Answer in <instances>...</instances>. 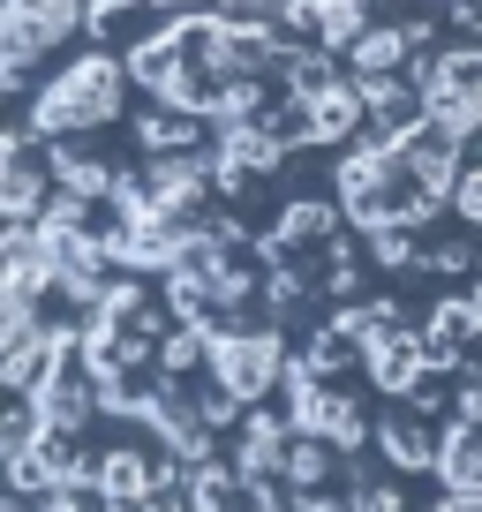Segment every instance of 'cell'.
<instances>
[{"label": "cell", "instance_id": "1", "mask_svg": "<svg viewBox=\"0 0 482 512\" xmlns=\"http://www.w3.org/2000/svg\"><path fill=\"white\" fill-rule=\"evenodd\" d=\"M121 106H129V68H121V53L91 46L83 61H68L61 76H46L31 91V136H46V144L91 136V128L121 121Z\"/></svg>", "mask_w": 482, "mask_h": 512}, {"label": "cell", "instance_id": "2", "mask_svg": "<svg viewBox=\"0 0 482 512\" xmlns=\"http://www.w3.org/2000/svg\"><path fill=\"white\" fill-rule=\"evenodd\" d=\"M279 362H287V339L272 324H211L204 332V377L219 384L234 407H257L279 392Z\"/></svg>", "mask_w": 482, "mask_h": 512}, {"label": "cell", "instance_id": "3", "mask_svg": "<svg viewBox=\"0 0 482 512\" xmlns=\"http://www.w3.org/2000/svg\"><path fill=\"white\" fill-rule=\"evenodd\" d=\"M415 98L437 128H452L467 144L482 128V46H452L437 61H415Z\"/></svg>", "mask_w": 482, "mask_h": 512}, {"label": "cell", "instance_id": "4", "mask_svg": "<svg viewBox=\"0 0 482 512\" xmlns=\"http://www.w3.org/2000/svg\"><path fill=\"white\" fill-rule=\"evenodd\" d=\"M83 31V0H0V61L38 68Z\"/></svg>", "mask_w": 482, "mask_h": 512}, {"label": "cell", "instance_id": "5", "mask_svg": "<svg viewBox=\"0 0 482 512\" xmlns=\"http://www.w3.org/2000/svg\"><path fill=\"white\" fill-rule=\"evenodd\" d=\"M362 369H370V384L385 392V400H407V392L430 377L422 332H407V324H385V332H370V339H362Z\"/></svg>", "mask_w": 482, "mask_h": 512}, {"label": "cell", "instance_id": "6", "mask_svg": "<svg viewBox=\"0 0 482 512\" xmlns=\"http://www.w3.org/2000/svg\"><path fill=\"white\" fill-rule=\"evenodd\" d=\"M23 400H31V415H38V430H53V437H76L83 422L98 415L91 407V377H83L76 362H53L46 377L31 384V392H23Z\"/></svg>", "mask_w": 482, "mask_h": 512}, {"label": "cell", "instance_id": "7", "mask_svg": "<svg viewBox=\"0 0 482 512\" xmlns=\"http://www.w3.org/2000/svg\"><path fill=\"white\" fill-rule=\"evenodd\" d=\"M354 128H362V106H354L347 76H324L317 91L294 98V136H302V144H347Z\"/></svg>", "mask_w": 482, "mask_h": 512}, {"label": "cell", "instance_id": "8", "mask_svg": "<svg viewBox=\"0 0 482 512\" xmlns=\"http://www.w3.org/2000/svg\"><path fill=\"white\" fill-rule=\"evenodd\" d=\"M339 241V204H317V196H302V204L279 211L272 241H264V256L272 264H302V256H324Z\"/></svg>", "mask_w": 482, "mask_h": 512}, {"label": "cell", "instance_id": "9", "mask_svg": "<svg viewBox=\"0 0 482 512\" xmlns=\"http://www.w3.org/2000/svg\"><path fill=\"white\" fill-rule=\"evenodd\" d=\"M422 38H430V23H362L339 53H347L354 76H400V68L422 53Z\"/></svg>", "mask_w": 482, "mask_h": 512}, {"label": "cell", "instance_id": "10", "mask_svg": "<svg viewBox=\"0 0 482 512\" xmlns=\"http://www.w3.org/2000/svg\"><path fill=\"white\" fill-rule=\"evenodd\" d=\"M430 467H437V482H445V490L460 497L467 512L482 505V430H475V422L452 415L445 437H437V452H430Z\"/></svg>", "mask_w": 482, "mask_h": 512}, {"label": "cell", "instance_id": "11", "mask_svg": "<svg viewBox=\"0 0 482 512\" xmlns=\"http://www.w3.org/2000/svg\"><path fill=\"white\" fill-rule=\"evenodd\" d=\"M287 415H272V407H249V415L234 422V475L249 482V475H279V452H287Z\"/></svg>", "mask_w": 482, "mask_h": 512}, {"label": "cell", "instance_id": "12", "mask_svg": "<svg viewBox=\"0 0 482 512\" xmlns=\"http://www.w3.org/2000/svg\"><path fill=\"white\" fill-rule=\"evenodd\" d=\"M347 83H354V106H362V121H377V136L422 113L415 76H347Z\"/></svg>", "mask_w": 482, "mask_h": 512}, {"label": "cell", "instance_id": "13", "mask_svg": "<svg viewBox=\"0 0 482 512\" xmlns=\"http://www.w3.org/2000/svg\"><path fill=\"white\" fill-rule=\"evenodd\" d=\"M362 23H370V0H302L294 31H302L317 53H339L354 31H362Z\"/></svg>", "mask_w": 482, "mask_h": 512}, {"label": "cell", "instance_id": "14", "mask_svg": "<svg viewBox=\"0 0 482 512\" xmlns=\"http://www.w3.org/2000/svg\"><path fill=\"white\" fill-rule=\"evenodd\" d=\"M339 467H347V452H332L324 437H302V430H294L287 452H279V482H287V490H332Z\"/></svg>", "mask_w": 482, "mask_h": 512}, {"label": "cell", "instance_id": "15", "mask_svg": "<svg viewBox=\"0 0 482 512\" xmlns=\"http://www.w3.org/2000/svg\"><path fill=\"white\" fill-rule=\"evenodd\" d=\"M151 482V460L136 445H106V452H91V490L106 497V505H121V497H136Z\"/></svg>", "mask_w": 482, "mask_h": 512}, {"label": "cell", "instance_id": "16", "mask_svg": "<svg viewBox=\"0 0 482 512\" xmlns=\"http://www.w3.org/2000/svg\"><path fill=\"white\" fill-rule=\"evenodd\" d=\"M136 144H144V159H159V151H196L204 144V121L181 113V106H151V113H136Z\"/></svg>", "mask_w": 482, "mask_h": 512}, {"label": "cell", "instance_id": "17", "mask_svg": "<svg viewBox=\"0 0 482 512\" xmlns=\"http://www.w3.org/2000/svg\"><path fill=\"white\" fill-rule=\"evenodd\" d=\"M370 437L385 445V460H392V467H430V452H437V437L422 430L407 407H392L385 422H370Z\"/></svg>", "mask_w": 482, "mask_h": 512}, {"label": "cell", "instance_id": "18", "mask_svg": "<svg viewBox=\"0 0 482 512\" xmlns=\"http://www.w3.org/2000/svg\"><path fill=\"white\" fill-rule=\"evenodd\" d=\"M445 204H452V219H460L467 234H482V166H467V159H460V174H452Z\"/></svg>", "mask_w": 482, "mask_h": 512}, {"label": "cell", "instance_id": "19", "mask_svg": "<svg viewBox=\"0 0 482 512\" xmlns=\"http://www.w3.org/2000/svg\"><path fill=\"white\" fill-rule=\"evenodd\" d=\"M38 437V415H31V400H0V460H16L23 445Z\"/></svg>", "mask_w": 482, "mask_h": 512}, {"label": "cell", "instance_id": "20", "mask_svg": "<svg viewBox=\"0 0 482 512\" xmlns=\"http://www.w3.org/2000/svg\"><path fill=\"white\" fill-rule=\"evenodd\" d=\"M347 512H407V490H400V482H354Z\"/></svg>", "mask_w": 482, "mask_h": 512}, {"label": "cell", "instance_id": "21", "mask_svg": "<svg viewBox=\"0 0 482 512\" xmlns=\"http://www.w3.org/2000/svg\"><path fill=\"white\" fill-rule=\"evenodd\" d=\"M452 407H460V422H475V430H482V369H475V377H460Z\"/></svg>", "mask_w": 482, "mask_h": 512}, {"label": "cell", "instance_id": "22", "mask_svg": "<svg viewBox=\"0 0 482 512\" xmlns=\"http://www.w3.org/2000/svg\"><path fill=\"white\" fill-rule=\"evenodd\" d=\"M287 512H347V497H339V490H294Z\"/></svg>", "mask_w": 482, "mask_h": 512}, {"label": "cell", "instance_id": "23", "mask_svg": "<svg viewBox=\"0 0 482 512\" xmlns=\"http://www.w3.org/2000/svg\"><path fill=\"white\" fill-rule=\"evenodd\" d=\"M31 151V136H16V128H0V189H8V166Z\"/></svg>", "mask_w": 482, "mask_h": 512}, {"label": "cell", "instance_id": "24", "mask_svg": "<svg viewBox=\"0 0 482 512\" xmlns=\"http://www.w3.org/2000/svg\"><path fill=\"white\" fill-rule=\"evenodd\" d=\"M144 8H151V16H166V23H174V16H204L211 0H144Z\"/></svg>", "mask_w": 482, "mask_h": 512}, {"label": "cell", "instance_id": "25", "mask_svg": "<svg viewBox=\"0 0 482 512\" xmlns=\"http://www.w3.org/2000/svg\"><path fill=\"white\" fill-rule=\"evenodd\" d=\"M445 16L460 23V31H482V0H445Z\"/></svg>", "mask_w": 482, "mask_h": 512}, {"label": "cell", "instance_id": "26", "mask_svg": "<svg viewBox=\"0 0 482 512\" xmlns=\"http://www.w3.org/2000/svg\"><path fill=\"white\" fill-rule=\"evenodd\" d=\"M422 512H467V505H460V497L445 490V497H430V505H422Z\"/></svg>", "mask_w": 482, "mask_h": 512}]
</instances>
